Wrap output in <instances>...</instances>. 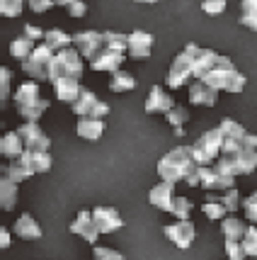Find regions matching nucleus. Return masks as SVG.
I'll use <instances>...</instances> for the list:
<instances>
[{
    "label": "nucleus",
    "instance_id": "obj_42",
    "mask_svg": "<svg viewBox=\"0 0 257 260\" xmlns=\"http://www.w3.org/2000/svg\"><path fill=\"white\" fill-rule=\"evenodd\" d=\"M10 80H12V71L3 66L0 68V102L8 105V98H10Z\"/></svg>",
    "mask_w": 257,
    "mask_h": 260
},
{
    "label": "nucleus",
    "instance_id": "obj_33",
    "mask_svg": "<svg viewBox=\"0 0 257 260\" xmlns=\"http://www.w3.org/2000/svg\"><path fill=\"white\" fill-rule=\"evenodd\" d=\"M206 197H209V200H218V202L228 209V214L238 212V207H240V194H238L235 187L226 190V192H206Z\"/></svg>",
    "mask_w": 257,
    "mask_h": 260
},
{
    "label": "nucleus",
    "instance_id": "obj_46",
    "mask_svg": "<svg viewBox=\"0 0 257 260\" xmlns=\"http://www.w3.org/2000/svg\"><path fill=\"white\" fill-rule=\"evenodd\" d=\"M66 10L70 17H85V15H88V3H85V0H73Z\"/></svg>",
    "mask_w": 257,
    "mask_h": 260
},
{
    "label": "nucleus",
    "instance_id": "obj_8",
    "mask_svg": "<svg viewBox=\"0 0 257 260\" xmlns=\"http://www.w3.org/2000/svg\"><path fill=\"white\" fill-rule=\"evenodd\" d=\"M54 54H56V51L42 42V44L34 49L32 56L22 61V71L32 80H36V83L51 80V61H54Z\"/></svg>",
    "mask_w": 257,
    "mask_h": 260
},
{
    "label": "nucleus",
    "instance_id": "obj_44",
    "mask_svg": "<svg viewBox=\"0 0 257 260\" xmlns=\"http://www.w3.org/2000/svg\"><path fill=\"white\" fill-rule=\"evenodd\" d=\"M243 209H245L247 221H252V224H257V192L247 194L245 200H243Z\"/></svg>",
    "mask_w": 257,
    "mask_h": 260
},
{
    "label": "nucleus",
    "instance_id": "obj_1",
    "mask_svg": "<svg viewBox=\"0 0 257 260\" xmlns=\"http://www.w3.org/2000/svg\"><path fill=\"white\" fill-rule=\"evenodd\" d=\"M158 175L165 182H187L190 187L199 185V163L192 156V146H175L158 160Z\"/></svg>",
    "mask_w": 257,
    "mask_h": 260
},
{
    "label": "nucleus",
    "instance_id": "obj_16",
    "mask_svg": "<svg viewBox=\"0 0 257 260\" xmlns=\"http://www.w3.org/2000/svg\"><path fill=\"white\" fill-rule=\"evenodd\" d=\"M151 49H153V34L143 32V29H134L129 34V56L134 61H141V58L151 56Z\"/></svg>",
    "mask_w": 257,
    "mask_h": 260
},
{
    "label": "nucleus",
    "instance_id": "obj_23",
    "mask_svg": "<svg viewBox=\"0 0 257 260\" xmlns=\"http://www.w3.org/2000/svg\"><path fill=\"white\" fill-rule=\"evenodd\" d=\"M54 85V92H56V98L61 102H73L80 98V90H83V85H80L78 78H58L51 83Z\"/></svg>",
    "mask_w": 257,
    "mask_h": 260
},
{
    "label": "nucleus",
    "instance_id": "obj_5",
    "mask_svg": "<svg viewBox=\"0 0 257 260\" xmlns=\"http://www.w3.org/2000/svg\"><path fill=\"white\" fill-rule=\"evenodd\" d=\"M199 49L201 46H197L194 42H190V44L185 46L177 56H175L172 66H170V73H168V85L170 88H182L190 78H194V61H197Z\"/></svg>",
    "mask_w": 257,
    "mask_h": 260
},
{
    "label": "nucleus",
    "instance_id": "obj_52",
    "mask_svg": "<svg viewBox=\"0 0 257 260\" xmlns=\"http://www.w3.org/2000/svg\"><path fill=\"white\" fill-rule=\"evenodd\" d=\"M134 3H148L151 5V3H158V0H134Z\"/></svg>",
    "mask_w": 257,
    "mask_h": 260
},
{
    "label": "nucleus",
    "instance_id": "obj_20",
    "mask_svg": "<svg viewBox=\"0 0 257 260\" xmlns=\"http://www.w3.org/2000/svg\"><path fill=\"white\" fill-rule=\"evenodd\" d=\"M24 168H29L32 173H49L54 166V158L49 151H24L20 156Z\"/></svg>",
    "mask_w": 257,
    "mask_h": 260
},
{
    "label": "nucleus",
    "instance_id": "obj_2",
    "mask_svg": "<svg viewBox=\"0 0 257 260\" xmlns=\"http://www.w3.org/2000/svg\"><path fill=\"white\" fill-rule=\"evenodd\" d=\"M216 168L226 175H233V178L235 175H250L257 170V148H245L235 141H224Z\"/></svg>",
    "mask_w": 257,
    "mask_h": 260
},
{
    "label": "nucleus",
    "instance_id": "obj_43",
    "mask_svg": "<svg viewBox=\"0 0 257 260\" xmlns=\"http://www.w3.org/2000/svg\"><path fill=\"white\" fill-rule=\"evenodd\" d=\"M92 255H95V260H126L119 250L104 248V246H92Z\"/></svg>",
    "mask_w": 257,
    "mask_h": 260
},
{
    "label": "nucleus",
    "instance_id": "obj_47",
    "mask_svg": "<svg viewBox=\"0 0 257 260\" xmlns=\"http://www.w3.org/2000/svg\"><path fill=\"white\" fill-rule=\"evenodd\" d=\"M27 3H29V10L39 12V15H42V12H49L54 5H56L54 0H27Z\"/></svg>",
    "mask_w": 257,
    "mask_h": 260
},
{
    "label": "nucleus",
    "instance_id": "obj_39",
    "mask_svg": "<svg viewBox=\"0 0 257 260\" xmlns=\"http://www.w3.org/2000/svg\"><path fill=\"white\" fill-rule=\"evenodd\" d=\"M190 212H192V200H187V197H177V194H175L170 214H175L177 219H190Z\"/></svg>",
    "mask_w": 257,
    "mask_h": 260
},
{
    "label": "nucleus",
    "instance_id": "obj_3",
    "mask_svg": "<svg viewBox=\"0 0 257 260\" xmlns=\"http://www.w3.org/2000/svg\"><path fill=\"white\" fill-rule=\"evenodd\" d=\"M12 100H15V107H17V114L24 122H39L42 114L49 110V100H44L39 95V83L36 80L22 83L17 88V92L12 95Z\"/></svg>",
    "mask_w": 257,
    "mask_h": 260
},
{
    "label": "nucleus",
    "instance_id": "obj_24",
    "mask_svg": "<svg viewBox=\"0 0 257 260\" xmlns=\"http://www.w3.org/2000/svg\"><path fill=\"white\" fill-rule=\"evenodd\" d=\"M15 234L20 238H24V241H36V238L44 236V231H42V226L36 224V219H34L29 212H24V214H20V219L15 221Z\"/></svg>",
    "mask_w": 257,
    "mask_h": 260
},
{
    "label": "nucleus",
    "instance_id": "obj_12",
    "mask_svg": "<svg viewBox=\"0 0 257 260\" xmlns=\"http://www.w3.org/2000/svg\"><path fill=\"white\" fill-rule=\"evenodd\" d=\"M68 231L76 234V236H80V238H85L90 246H97V238L102 236L97 224H95V219H92V209H80L78 216L70 221Z\"/></svg>",
    "mask_w": 257,
    "mask_h": 260
},
{
    "label": "nucleus",
    "instance_id": "obj_51",
    "mask_svg": "<svg viewBox=\"0 0 257 260\" xmlns=\"http://www.w3.org/2000/svg\"><path fill=\"white\" fill-rule=\"evenodd\" d=\"M54 3H56V5H61V8H68L73 0H54Z\"/></svg>",
    "mask_w": 257,
    "mask_h": 260
},
{
    "label": "nucleus",
    "instance_id": "obj_50",
    "mask_svg": "<svg viewBox=\"0 0 257 260\" xmlns=\"http://www.w3.org/2000/svg\"><path fill=\"white\" fill-rule=\"evenodd\" d=\"M0 248H10V234H8V226H0Z\"/></svg>",
    "mask_w": 257,
    "mask_h": 260
},
{
    "label": "nucleus",
    "instance_id": "obj_45",
    "mask_svg": "<svg viewBox=\"0 0 257 260\" xmlns=\"http://www.w3.org/2000/svg\"><path fill=\"white\" fill-rule=\"evenodd\" d=\"M226 0H204L201 3V10L206 12V15H221V12L226 10Z\"/></svg>",
    "mask_w": 257,
    "mask_h": 260
},
{
    "label": "nucleus",
    "instance_id": "obj_48",
    "mask_svg": "<svg viewBox=\"0 0 257 260\" xmlns=\"http://www.w3.org/2000/svg\"><path fill=\"white\" fill-rule=\"evenodd\" d=\"M22 32L27 34V37H29L32 42H39V39L44 42V37H46V32L42 29V27H36V24H24V29H22Z\"/></svg>",
    "mask_w": 257,
    "mask_h": 260
},
{
    "label": "nucleus",
    "instance_id": "obj_26",
    "mask_svg": "<svg viewBox=\"0 0 257 260\" xmlns=\"http://www.w3.org/2000/svg\"><path fill=\"white\" fill-rule=\"evenodd\" d=\"M218 56H221V54H216L213 49H199L197 61H194V78L204 80V76L218 63Z\"/></svg>",
    "mask_w": 257,
    "mask_h": 260
},
{
    "label": "nucleus",
    "instance_id": "obj_22",
    "mask_svg": "<svg viewBox=\"0 0 257 260\" xmlns=\"http://www.w3.org/2000/svg\"><path fill=\"white\" fill-rule=\"evenodd\" d=\"M218 100V90H213L211 85H206L204 80H194L190 85V102L192 105H204V107H213Z\"/></svg>",
    "mask_w": 257,
    "mask_h": 260
},
{
    "label": "nucleus",
    "instance_id": "obj_21",
    "mask_svg": "<svg viewBox=\"0 0 257 260\" xmlns=\"http://www.w3.org/2000/svg\"><path fill=\"white\" fill-rule=\"evenodd\" d=\"M24 151H27V148H24V141L17 129H15V132H5V134L0 136V153H3L5 158L17 160Z\"/></svg>",
    "mask_w": 257,
    "mask_h": 260
},
{
    "label": "nucleus",
    "instance_id": "obj_40",
    "mask_svg": "<svg viewBox=\"0 0 257 260\" xmlns=\"http://www.w3.org/2000/svg\"><path fill=\"white\" fill-rule=\"evenodd\" d=\"M243 250H245L247 258H257V229L247 226L245 236H243Z\"/></svg>",
    "mask_w": 257,
    "mask_h": 260
},
{
    "label": "nucleus",
    "instance_id": "obj_7",
    "mask_svg": "<svg viewBox=\"0 0 257 260\" xmlns=\"http://www.w3.org/2000/svg\"><path fill=\"white\" fill-rule=\"evenodd\" d=\"M221 148H224V134L221 129H209L192 144V156L199 166H211L213 160H218L221 156Z\"/></svg>",
    "mask_w": 257,
    "mask_h": 260
},
{
    "label": "nucleus",
    "instance_id": "obj_49",
    "mask_svg": "<svg viewBox=\"0 0 257 260\" xmlns=\"http://www.w3.org/2000/svg\"><path fill=\"white\" fill-rule=\"evenodd\" d=\"M240 24L247 27V29H252V32H257V10L247 12V15H240Z\"/></svg>",
    "mask_w": 257,
    "mask_h": 260
},
{
    "label": "nucleus",
    "instance_id": "obj_41",
    "mask_svg": "<svg viewBox=\"0 0 257 260\" xmlns=\"http://www.w3.org/2000/svg\"><path fill=\"white\" fill-rule=\"evenodd\" d=\"M224 248L228 260H245V250H243V241H224Z\"/></svg>",
    "mask_w": 257,
    "mask_h": 260
},
{
    "label": "nucleus",
    "instance_id": "obj_6",
    "mask_svg": "<svg viewBox=\"0 0 257 260\" xmlns=\"http://www.w3.org/2000/svg\"><path fill=\"white\" fill-rule=\"evenodd\" d=\"M85 73V63H83V56H80L78 49H63V51H56L54 54V61H51V80L54 83L58 78H78Z\"/></svg>",
    "mask_w": 257,
    "mask_h": 260
},
{
    "label": "nucleus",
    "instance_id": "obj_27",
    "mask_svg": "<svg viewBox=\"0 0 257 260\" xmlns=\"http://www.w3.org/2000/svg\"><path fill=\"white\" fill-rule=\"evenodd\" d=\"M247 226L238 219V216H226L221 221V234H224V241H243Z\"/></svg>",
    "mask_w": 257,
    "mask_h": 260
},
{
    "label": "nucleus",
    "instance_id": "obj_15",
    "mask_svg": "<svg viewBox=\"0 0 257 260\" xmlns=\"http://www.w3.org/2000/svg\"><path fill=\"white\" fill-rule=\"evenodd\" d=\"M92 219H95V224L100 229V234H114V231H119L124 226L122 214L117 209H112V207H95L92 209Z\"/></svg>",
    "mask_w": 257,
    "mask_h": 260
},
{
    "label": "nucleus",
    "instance_id": "obj_31",
    "mask_svg": "<svg viewBox=\"0 0 257 260\" xmlns=\"http://www.w3.org/2000/svg\"><path fill=\"white\" fill-rule=\"evenodd\" d=\"M44 44L51 46L54 51H63V49H70V44H73V37H70V34H66L63 29L54 27V29H49V32H46Z\"/></svg>",
    "mask_w": 257,
    "mask_h": 260
},
{
    "label": "nucleus",
    "instance_id": "obj_19",
    "mask_svg": "<svg viewBox=\"0 0 257 260\" xmlns=\"http://www.w3.org/2000/svg\"><path fill=\"white\" fill-rule=\"evenodd\" d=\"M172 200H175V185L165 180L158 182L156 187L151 190V194H148V202L153 207H158V209H163V212L172 209Z\"/></svg>",
    "mask_w": 257,
    "mask_h": 260
},
{
    "label": "nucleus",
    "instance_id": "obj_13",
    "mask_svg": "<svg viewBox=\"0 0 257 260\" xmlns=\"http://www.w3.org/2000/svg\"><path fill=\"white\" fill-rule=\"evenodd\" d=\"M17 132L22 136L27 151H49L51 148V139L44 134V129L39 126V122H22L17 126Z\"/></svg>",
    "mask_w": 257,
    "mask_h": 260
},
{
    "label": "nucleus",
    "instance_id": "obj_9",
    "mask_svg": "<svg viewBox=\"0 0 257 260\" xmlns=\"http://www.w3.org/2000/svg\"><path fill=\"white\" fill-rule=\"evenodd\" d=\"M73 112L78 114V117H92V119H104L107 114H109V105L107 102H102L95 92L90 90V88H83L80 90V98L73 105Z\"/></svg>",
    "mask_w": 257,
    "mask_h": 260
},
{
    "label": "nucleus",
    "instance_id": "obj_37",
    "mask_svg": "<svg viewBox=\"0 0 257 260\" xmlns=\"http://www.w3.org/2000/svg\"><path fill=\"white\" fill-rule=\"evenodd\" d=\"M201 212L209 216V219H213V221H224L226 214H228V209L218 200H209V197H206V202L201 204Z\"/></svg>",
    "mask_w": 257,
    "mask_h": 260
},
{
    "label": "nucleus",
    "instance_id": "obj_28",
    "mask_svg": "<svg viewBox=\"0 0 257 260\" xmlns=\"http://www.w3.org/2000/svg\"><path fill=\"white\" fill-rule=\"evenodd\" d=\"M17 204V182H12L10 178H0V207L3 212H10Z\"/></svg>",
    "mask_w": 257,
    "mask_h": 260
},
{
    "label": "nucleus",
    "instance_id": "obj_4",
    "mask_svg": "<svg viewBox=\"0 0 257 260\" xmlns=\"http://www.w3.org/2000/svg\"><path fill=\"white\" fill-rule=\"evenodd\" d=\"M204 83L211 85L213 90H226V92H240L245 88L247 78L233 66V61L228 56H218V63L204 76Z\"/></svg>",
    "mask_w": 257,
    "mask_h": 260
},
{
    "label": "nucleus",
    "instance_id": "obj_11",
    "mask_svg": "<svg viewBox=\"0 0 257 260\" xmlns=\"http://www.w3.org/2000/svg\"><path fill=\"white\" fill-rule=\"evenodd\" d=\"M199 185L206 192H226L235 187V178L221 173L216 166H199Z\"/></svg>",
    "mask_w": 257,
    "mask_h": 260
},
{
    "label": "nucleus",
    "instance_id": "obj_32",
    "mask_svg": "<svg viewBox=\"0 0 257 260\" xmlns=\"http://www.w3.org/2000/svg\"><path fill=\"white\" fill-rule=\"evenodd\" d=\"M34 49H36V46H34V42L27 37V34H22V37H17V39H12L10 42V54L17 58V61L29 58L34 54Z\"/></svg>",
    "mask_w": 257,
    "mask_h": 260
},
{
    "label": "nucleus",
    "instance_id": "obj_35",
    "mask_svg": "<svg viewBox=\"0 0 257 260\" xmlns=\"http://www.w3.org/2000/svg\"><path fill=\"white\" fill-rule=\"evenodd\" d=\"M165 117H168V122L172 124V132H175V136H182V134H185V122L190 119V112H187L185 107H177V105H175V107H172V110H170Z\"/></svg>",
    "mask_w": 257,
    "mask_h": 260
},
{
    "label": "nucleus",
    "instance_id": "obj_10",
    "mask_svg": "<svg viewBox=\"0 0 257 260\" xmlns=\"http://www.w3.org/2000/svg\"><path fill=\"white\" fill-rule=\"evenodd\" d=\"M73 46L80 51V56L92 61V58L104 49V32L97 29H80L73 34Z\"/></svg>",
    "mask_w": 257,
    "mask_h": 260
},
{
    "label": "nucleus",
    "instance_id": "obj_30",
    "mask_svg": "<svg viewBox=\"0 0 257 260\" xmlns=\"http://www.w3.org/2000/svg\"><path fill=\"white\" fill-rule=\"evenodd\" d=\"M0 173H3V178H10V180L17 182V185H20L22 180H27V178H32V175H34L29 168H24L22 160H20V158H17V160H10V163H5V166L0 168Z\"/></svg>",
    "mask_w": 257,
    "mask_h": 260
},
{
    "label": "nucleus",
    "instance_id": "obj_36",
    "mask_svg": "<svg viewBox=\"0 0 257 260\" xmlns=\"http://www.w3.org/2000/svg\"><path fill=\"white\" fill-rule=\"evenodd\" d=\"M104 46L126 54V49H129V37L122 32H114V29H107V32H104Z\"/></svg>",
    "mask_w": 257,
    "mask_h": 260
},
{
    "label": "nucleus",
    "instance_id": "obj_29",
    "mask_svg": "<svg viewBox=\"0 0 257 260\" xmlns=\"http://www.w3.org/2000/svg\"><path fill=\"white\" fill-rule=\"evenodd\" d=\"M218 129L224 134V141H235V144L243 146V141H245V136H247V129L243 124H238L235 119H224L218 124Z\"/></svg>",
    "mask_w": 257,
    "mask_h": 260
},
{
    "label": "nucleus",
    "instance_id": "obj_38",
    "mask_svg": "<svg viewBox=\"0 0 257 260\" xmlns=\"http://www.w3.org/2000/svg\"><path fill=\"white\" fill-rule=\"evenodd\" d=\"M27 0H0V15L3 17H20Z\"/></svg>",
    "mask_w": 257,
    "mask_h": 260
},
{
    "label": "nucleus",
    "instance_id": "obj_34",
    "mask_svg": "<svg viewBox=\"0 0 257 260\" xmlns=\"http://www.w3.org/2000/svg\"><path fill=\"white\" fill-rule=\"evenodd\" d=\"M134 88H136V78L131 73H124V71L112 73V80H109V90L112 92H129Z\"/></svg>",
    "mask_w": 257,
    "mask_h": 260
},
{
    "label": "nucleus",
    "instance_id": "obj_17",
    "mask_svg": "<svg viewBox=\"0 0 257 260\" xmlns=\"http://www.w3.org/2000/svg\"><path fill=\"white\" fill-rule=\"evenodd\" d=\"M124 63V54L122 51H114V49H102L97 56L90 61V68L92 71H107V73H117Z\"/></svg>",
    "mask_w": 257,
    "mask_h": 260
},
{
    "label": "nucleus",
    "instance_id": "obj_14",
    "mask_svg": "<svg viewBox=\"0 0 257 260\" xmlns=\"http://www.w3.org/2000/svg\"><path fill=\"white\" fill-rule=\"evenodd\" d=\"M163 234H165V238H170L177 248L187 250L192 246L194 236H197V229H194V224H192L190 219H177L175 224L163 226Z\"/></svg>",
    "mask_w": 257,
    "mask_h": 260
},
{
    "label": "nucleus",
    "instance_id": "obj_18",
    "mask_svg": "<svg viewBox=\"0 0 257 260\" xmlns=\"http://www.w3.org/2000/svg\"><path fill=\"white\" fill-rule=\"evenodd\" d=\"M175 107V100L170 98L168 92L163 90L160 85H153L148 92V100H145V112L151 114H168Z\"/></svg>",
    "mask_w": 257,
    "mask_h": 260
},
{
    "label": "nucleus",
    "instance_id": "obj_25",
    "mask_svg": "<svg viewBox=\"0 0 257 260\" xmlns=\"http://www.w3.org/2000/svg\"><path fill=\"white\" fill-rule=\"evenodd\" d=\"M80 139H88V141H97L104 132V119H92V117H78V124H76Z\"/></svg>",
    "mask_w": 257,
    "mask_h": 260
}]
</instances>
